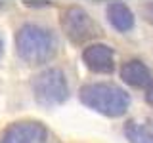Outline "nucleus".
Returning a JSON list of instances; mask_svg holds the SVG:
<instances>
[{"label":"nucleus","mask_w":153,"mask_h":143,"mask_svg":"<svg viewBox=\"0 0 153 143\" xmlns=\"http://www.w3.org/2000/svg\"><path fill=\"white\" fill-rule=\"evenodd\" d=\"M33 94L38 105L56 107L67 101L69 84L61 69H46L33 78Z\"/></svg>","instance_id":"nucleus-3"},{"label":"nucleus","mask_w":153,"mask_h":143,"mask_svg":"<svg viewBox=\"0 0 153 143\" xmlns=\"http://www.w3.org/2000/svg\"><path fill=\"white\" fill-rule=\"evenodd\" d=\"M143 17H146L149 23H153V2H149V4L143 6Z\"/></svg>","instance_id":"nucleus-10"},{"label":"nucleus","mask_w":153,"mask_h":143,"mask_svg":"<svg viewBox=\"0 0 153 143\" xmlns=\"http://www.w3.org/2000/svg\"><path fill=\"white\" fill-rule=\"evenodd\" d=\"M16 50L25 63L40 65L54 57L57 40L50 29L35 23H25L16 35Z\"/></svg>","instance_id":"nucleus-1"},{"label":"nucleus","mask_w":153,"mask_h":143,"mask_svg":"<svg viewBox=\"0 0 153 143\" xmlns=\"http://www.w3.org/2000/svg\"><path fill=\"white\" fill-rule=\"evenodd\" d=\"M121 78L124 84L132 86V88H147L153 80V73L143 61L128 59L121 67Z\"/></svg>","instance_id":"nucleus-7"},{"label":"nucleus","mask_w":153,"mask_h":143,"mask_svg":"<svg viewBox=\"0 0 153 143\" xmlns=\"http://www.w3.org/2000/svg\"><path fill=\"white\" fill-rule=\"evenodd\" d=\"M107 19L111 27L119 32H128L136 25V17H134L132 10L123 2H111L107 6Z\"/></svg>","instance_id":"nucleus-8"},{"label":"nucleus","mask_w":153,"mask_h":143,"mask_svg":"<svg viewBox=\"0 0 153 143\" xmlns=\"http://www.w3.org/2000/svg\"><path fill=\"white\" fill-rule=\"evenodd\" d=\"M0 143H48V130L42 122L21 120L4 132Z\"/></svg>","instance_id":"nucleus-5"},{"label":"nucleus","mask_w":153,"mask_h":143,"mask_svg":"<svg viewBox=\"0 0 153 143\" xmlns=\"http://www.w3.org/2000/svg\"><path fill=\"white\" fill-rule=\"evenodd\" d=\"M79 97L88 109L109 118L123 116L130 107V95L121 86L107 84V82L84 84L79 92Z\"/></svg>","instance_id":"nucleus-2"},{"label":"nucleus","mask_w":153,"mask_h":143,"mask_svg":"<svg viewBox=\"0 0 153 143\" xmlns=\"http://www.w3.org/2000/svg\"><path fill=\"white\" fill-rule=\"evenodd\" d=\"M59 23H61L65 36L71 42H75V44H82V42L90 40L96 35V25H94L92 17L80 6L65 8L59 17Z\"/></svg>","instance_id":"nucleus-4"},{"label":"nucleus","mask_w":153,"mask_h":143,"mask_svg":"<svg viewBox=\"0 0 153 143\" xmlns=\"http://www.w3.org/2000/svg\"><path fill=\"white\" fill-rule=\"evenodd\" d=\"M146 101L153 107V80H151V84L146 88Z\"/></svg>","instance_id":"nucleus-11"},{"label":"nucleus","mask_w":153,"mask_h":143,"mask_svg":"<svg viewBox=\"0 0 153 143\" xmlns=\"http://www.w3.org/2000/svg\"><path fill=\"white\" fill-rule=\"evenodd\" d=\"M82 61L92 73L109 74L115 69V50L107 44L96 42V44H90L84 48Z\"/></svg>","instance_id":"nucleus-6"},{"label":"nucleus","mask_w":153,"mask_h":143,"mask_svg":"<svg viewBox=\"0 0 153 143\" xmlns=\"http://www.w3.org/2000/svg\"><path fill=\"white\" fill-rule=\"evenodd\" d=\"M124 136L128 143H153V120H128Z\"/></svg>","instance_id":"nucleus-9"},{"label":"nucleus","mask_w":153,"mask_h":143,"mask_svg":"<svg viewBox=\"0 0 153 143\" xmlns=\"http://www.w3.org/2000/svg\"><path fill=\"white\" fill-rule=\"evenodd\" d=\"M2 48H4V44H2V40H0V55H2Z\"/></svg>","instance_id":"nucleus-12"}]
</instances>
